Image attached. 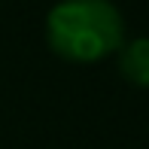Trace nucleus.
<instances>
[{"mask_svg":"<svg viewBox=\"0 0 149 149\" xmlns=\"http://www.w3.org/2000/svg\"><path fill=\"white\" fill-rule=\"evenodd\" d=\"M119 73L134 88H149V37H134L119 46Z\"/></svg>","mask_w":149,"mask_h":149,"instance_id":"nucleus-2","label":"nucleus"},{"mask_svg":"<svg viewBox=\"0 0 149 149\" xmlns=\"http://www.w3.org/2000/svg\"><path fill=\"white\" fill-rule=\"evenodd\" d=\"M46 43L70 64H94L125 43V18L113 0H58L46 15Z\"/></svg>","mask_w":149,"mask_h":149,"instance_id":"nucleus-1","label":"nucleus"}]
</instances>
